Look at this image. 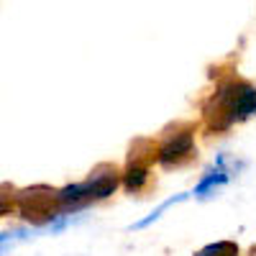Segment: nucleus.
<instances>
[{
    "instance_id": "nucleus-8",
    "label": "nucleus",
    "mask_w": 256,
    "mask_h": 256,
    "mask_svg": "<svg viewBox=\"0 0 256 256\" xmlns=\"http://www.w3.org/2000/svg\"><path fill=\"white\" fill-rule=\"evenodd\" d=\"M190 198V192H182V195H174V198H169V200H164L156 210H152V212H148V216L146 218H141V220H136L134 226H131V230H144V228H148V226H152V223H156L159 218H162V212H166L169 208H172V205H177V202H184Z\"/></svg>"
},
{
    "instance_id": "nucleus-6",
    "label": "nucleus",
    "mask_w": 256,
    "mask_h": 256,
    "mask_svg": "<svg viewBox=\"0 0 256 256\" xmlns=\"http://www.w3.org/2000/svg\"><path fill=\"white\" fill-rule=\"evenodd\" d=\"M148 182V162H144L134 148H131V156H128V169L123 174V184L128 192H141Z\"/></svg>"
},
{
    "instance_id": "nucleus-3",
    "label": "nucleus",
    "mask_w": 256,
    "mask_h": 256,
    "mask_svg": "<svg viewBox=\"0 0 256 256\" xmlns=\"http://www.w3.org/2000/svg\"><path fill=\"white\" fill-rule=\"evenodd\" d=\"M18 212L24 220H31L34 228H44L49 226L52 220H56L62 212V205H59V198H56V190L46 187V184H36V187H28V190H20L18 195Z\"/></svg>"
},
{
    "instance_id": "nucleus-9",
    "label": "nucleus",
    "mask_w": 256,
    "mask_h": 256,
    "mask_svg": "<svg viewBox=\"0 0 256 256\" xmlns=\"http://www.w3.org/2000/svg\"><path fill=\"white\" fill-rule=\"evenodd\" d=\"M195 256H238V246L230 241H218V244H208Z\"/></svg>"
},
{
    "instance_id": "nucleus-2",
    "label": "nucleus",
    "mask_w": 256,
    "mask_h": 256,
    "mask_svg": "<svg viewBox=\"0 0 256 256\" xmlns=\"http://www.w3.org/2000/svg\"><path fill=\"white\" fill-rule=\"evenodd\" d=\"M116 187H118V172H116V166L102 164L84 182H74V184H67V187L56 190V198H59V205H62L64 216H72V212L82 210L84 205H90L95 200L110 198L113 192H116Z\"/></svg>"
},
{
    "instance_id": "nucleus-4",
    "label": "nucleus",
    "mask_w": 256,
    "mask_h": 256,
    "mask_svg": "<svg viewBox=\"0 0 256 256\" xmlns=\"http://www.w3.org/2000/svg\"><path fill=\"white\" fill-rule=\"evenodd\" d=\"M192 156H195V134H192V128H177L174 134H169L162 146L156 148V162L166 169L172 166H182L187 164Z\"/></svg>"
},
{
    "instance_id": "nucleus-5",
    "label": "nucleus",
    "mask_w": 256,
    "mask_h": 256,
    "mask_svg": "<svg viewBox=\"0 0 256 256\" xmlns=\"http://www.w3.org/2000/svg\"><path fill=\"white\" fill-rule=\"evenodd\" d=\"M228 180H230V172L226 169V156H218L216 166H212L210 172L198 182V187H195L192 195H195V198H210V192H216L218 187H223Z\"/></svg>"
},
{
    "instance_id": "nucleus-7",
    "label": "nucleus",
    "mask_w": 256,
    "mask_h": 256,
    "mask_svg": "<svg viewBox=\"0 0 256 256\" xmlns=\"http://www.w3.org/2000/svg\"><path fill=\"white\" fill-rule=\"evenodd\" d=\"M38 236V228H10V230H3L0 233V256H6V251H10L13 246L24 244V241H31Z\"/></svg>"
},
{
    "instance_id": "nucleus-1",
    "label": "nucleus",
    "mask_w": 256,
    "mask_h": 256,
    "mask_svg": "<svg viewBox=\"0 0 256 256\" xmlns=\"http://www.w3.org/2000/svg\"><path fill=\"white\" fill-rule=\"evenodd\" d=\"M205 120L212 131H226L256 113V88L244 80H226L218 84L216 95L205 102Z\"/></svg>"
}]
</instances>
